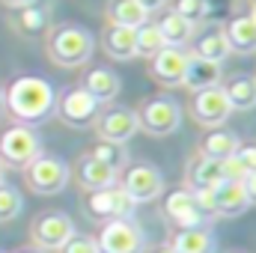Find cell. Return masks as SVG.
Listing matches in <instances>:
<instances>
[{
    "label": "cell",
    "mask_w": 256,
    "mask_h": 253,
    "mask_svg": "<svg viewBox=\"0 0 256 253\" xmlns=\"http://www.w3.org/2000/svg\"><path fill=\"white\" fill-rule=\"evenodd\" d=\"M9 9H24V6H33V0H3Z\"/></svg>",
    "instance_id": "cell-37"
},
{
    "label": "cell",
    "mask_w": 256,
    "mask_h": 253,
    "mask_svg": "<svg viewBox=\"0 0 256 253\" xmlns=\"http://www.w3.org/2000/svg\"><path fill=\"white\" fill-rule=\"evenodd\" d=\"M224 96L232 110H250L256 108V78L254 74H232L224 80Z\"/></svg>",
    "instance_id": "cell-19"
},
{
    "label": "cell",
    "mask_w": 256,
    "mask_h": 253,
    "mask_svg": "<svg viewBox=\"0 0 256 253\" xmlns=\"http://www.w3.org/2000/svg\"><path fill=\"white\" fill-rule=\"evenodd\" d=\"M158 30H161V36H164V45H170V48H182V45H188L194 39V24L185 21L182 15H176L173 9L161 15Z\"/></svg>",
    "instance_id": "cell-26"
},
{
    "label": "cell",
    "mask_w": 256,
    "mask_h": 253,
    "mask_svg": "<svg viewBox=\"0 0 256 253\" xmlns=\"http://www.w3.org/2000/svg\"><path fill=\"white\" fill-rule=\"evenodd\" d=\"M242 185H244V194H248L250 206H256V173H248V176L242 179Z\"/></svg>",
    "instance_id": "cell-35"
},
{
    "label": "cell",
    "mask_w": 256,
    "mask_h": 253,
    "mask_svg": "<svg viewBox=\"0 0 256 253\" xmlns=\"http://www.w3.org/2000/svg\"><path fill=\"white\" fill-rule=\"evenodd\" d=\"M42 155V140L33 128L15 126L3 131L0 137V164L12 167V170H24L27 164H33Z\"/></svg>",
    "instance_id": "cell-4"
},
{
    "label": "cell",
    "mask_w": 256,
    "mask_h": 253,
    "mask_svg": "<svg viewBox=\"0 0 256 253\" xmlns=\"http://www.w3.org/2000/svg\"><path fill=\"white\" fill-rule=\"evenodd\" d=\"M21 208H24V196L12 188V185L0 182V224L15 220L21 214Z\"/></svg>",
    "instance_id": "cell-31"
},
{
    "label": "cell",
    "mask_w": 256,
    "mask_h": 253,
    "mask_svg": "<svg viewBox=\"0 0 256 253\" xmlns=\"http://www.w3.org/2000/svg\"><path fill=\"white\" fill-rule=\"evenodd\" d=\"M96 128L102 134V140H110V143H128L134 134H137V114L128 110V108H108L98 114Z\"/></svg>",
    "instance_id": "cell-13"
},
{
    "label": "cell",
    "mask_w": 256,
    "mask_h": 253,
    "mask_svg": "<svg viewBox=\"0 0 256 253\" xmlns=\"http://www.w3.org/2000/svg\"><path fill=\"white\" fill-rule=\"evenodd\" d=\"M170 248L176 253H214L218 242L208 226H191V230H179Z\"/></svg>",
    "instance_id": "cell-22"
},
{
    "label": "cell",
    "mask_w": 256,
    "mask_h": 253,
    "mask_svg": "<svg viewBox=\"0 0 256 253\" xmlns=\"http://www.w3.org/2000/svg\"><path fill=\"white\" fill-rule=\"evenodd\" d=\"M212 200H214V214L218 218H238L250 206L244 185L238 179H224L218 188H212Z\"/></svg>",
    "instance_id": "cell-14"
},
{
    "label": "cell",
    "mask_w": 256,
    "mask_h": 253,
    "mask_svg": "<svg viewBox=\"0 0 256 253\" xmlns=\"http://www.w3.org/2000/svg\"><path fill=\"white\" fill-rule=\"evenodd\" d=\"M173 12L176 15H182L185 21H202V18H208V12H212V3L208 0H173Z\"/></svg>",
    "instance_id": "cell-32"
},
{
    "label": "cell",
    "mask_w": 256,
    "mask_h": 253,
    "mask_svg": "<svg viewBox=\"0 0 256 253\" xmlns=\"http://www.w3.org/2000/svg\"><path fill=\"white\" fill-rule=\"evenodd\" d=\"M48 57L63 68H78L92 57V36L78 24H63L48 36Z\"/></svg>",
    "instance_id": "cell-2"
},
{
    "label": "cell",
    "mask_w": 256,
    "mask_h": 253,
    "mask_svg": "<svg viewBox=\"0 0 256 253\" xmlns=\"http://www.w3.org/2000/svg\"><path fill=\"white\" fill-rule=\"evenodd\" d=\"M60 253H98V244H96V238H86V236H72L68 242H66Z\"/></svg>",
    "instance_id": "cell-34"
},
{
    "label": "cell",
    "mask_w": 256,
    "mask_h": 253,
    "mask_svg": "<svg viewBox=\"0 0 256 253\" xmlns=\"http://www.w3.org/2000/svg\"><path fill=\"white\" fill-rule=\"evenodd\" d=\"M182 126V108L173 98H152L137 110V128L152 137H167Z\"/></svg>",
    "instance_id": "cell-8"
},
{
    "label": "cell",
    "mask_w": 256,
    "mask_h": 253,
    "mask_svg": "<svg viewBox=\"0 0 256 253\" xmlns=\"http://www.w3.org/2000/svg\"><path fill=\"white\" fill-rule=\"evenodd\" d=\"M191 114H194V120H196L200 126L218 128V126L226 122V116L232 114V108H230L224 90H220V86H212V90H200V92H194Z\"/></svg>",
    "instance_id": "cell-11"
},
{
    "label": "cell",
    "mask_w": 256,
    "mask_h": 253,
    "mask_svg": "<svg viewBox=\"0 0 256 253\" xmlns=\"http://www.w3.org/2000/svg\"><path fill=\"white\" fill-rule=\"evenodd\" d=\"M152 253H176V250H173V248L167 244V248H155V250H152Z\"/></svg>",
    "instance_id": "cell-39"
},
{
    "label": "cell",
    "mask_w": 256,
    "mask_h": 253,
    "mask_svg": "<svg viewBox=\"0 0 256 253\" xmlns=\"http://www.w3.org/2000/svg\"><path fill=\"white\" fill-rule=\"evenodd\" d=\"M182 86H188L191 92L220 86V63L191 57V60H188V68H185V78H182Z\"/></svg>",
    "instance_id": "cell-20"
},
{
    "label": "cell",
    "mask_w": 256,
    "mask_h": 253,
    "mask_svg": "<svg viewBox=\"0 0 256 253\" xmlns=\"http://www.w3.org/2000/svg\"><path fill=\"white\" fill-rule=\"evenodd\" d=\"M24 179H27V185L36 194L51 196V194L66 188V182H68V164H66L63 158H57V155H39L33 164L24 167Z\"/></svg>",
    "instance_id": "cell-7"
},
{
    "label": "cell",
    "mask_w": 256,
    "mask_h": 253,
    "mask_svg": "<svg viewBox=\"0 0 256 253\" xmlns=\"http://www.w3.org/2000/svg\"><path fill=\"white\" fill-rule=\"evenodd\" d=\"M250 15H254V21H256V6H254V12H250Z\"/></svg>",
    "instance_id": "cell-42"
},
{
    "label": "cell",
    "mask_w": 256,
    "mask_h": 253,
    "mask_svg": "<svg viewBox=\"0 0 256 253\" xmlns=\"http://www.w3.org/2000/svg\"><path fill=\"white\" fill-rule=\"evenodd\" d=\"M102 110H104L102 102H96L86 90L74 86V90H66L63 96L57 98V110L54 114L68 128H90V126H96V120H98Z\"/></svg>",
    "instance_id": "cell-6"
},
{
    "label": "cell",
    "mask_w": 256,
    "mask_h": 253,
    "mask_svg": "<svg viewBox=\"0 0 256 253\" xmlns=\"http://www.w3.org/2000/svg\"><path fill=\"white\" fill-rule=\"evenodd\" d=\"M3 114H6V92L0 90V116H3Z\"/></svg>",
    "instance_id": "cell-38"
},
{
    "label": "cell",
    "mask_w": 256,
    "mask_h": 253,
    "mask_svg": "<svg viewBox=\"0 0 256 253\" xmlns=\"http://www.w3.org/2000/svg\"><path fill=\"white\" fill-rule=\"evenodd\" d=\"M238 146H242V143H238V134H236V131L218 126V128H208V131L202 134V140H200V155H202V158H214V161H226V158L236 155Z\"/></svg>",
    "instance_id": "cell-16"
},
{
    "label": "cell",
    "mask_w": 256,
    "mask_h": 253,
    "mask_svg": "<svg viewBox=\"0 0 256 253\" xmlns=\"http://www.w3.org/2000/svg\"><path fill=\"white\" fill-rule=\"evenodd\" d=\"M254 3H256V0H254Z\"/></svg>",
    "instance_id": "cell-44"
},
{
    "label": "cell",
    "mask_w": 256,
    "mask_h": 253,
    "mask_svg": "<svg viewBox=\"0 0 256 253\" xmlns=\"http://www.w3.org/2000/svg\"><path fill=\"white\" fill-rule=\"evenodd\" d=\"M0 182H3V164H0Z\"/></svg>",
    "instance_id": "cell-41"
},
{
    "label": "cell",
    "mask_w": 256,
    "mask_h": 253,
    "mask_svg": "<svg viewBox=\"0 0 256 253\" xmlns=\"http://www.w3.org/2000/svg\"><path fill=\"white\" fill-rule=\"evenodd\" d=\"M224 33H226V42H230L232 51H238V54L256 51V21H254V15H236V18L224 27Z\"/></svg>",
    "instance_id": "cell-23"
},
{
    "label": "cell",
    "mask_w": 256,
    "mask_h": 253,
    "mask_svg": "<svg viewBox=\"0 0 256 253\" xmlns=\"http://www.w3.org/2000/svg\"><path fill=\"white\" fill-rule=\"evenodd\" d=\"M164 214L173 226L179 230H191V226H206L208 218L202 214V208L196 206V196H194L191 188L173 190L167 200H164Z\"/></svg>",
    "instance_id": "cell-12"
},
{
    "label": "cell",
    "mask_w": 256,
    "mask_h": 253,
    "mask_svg": "<svg viewBox=\"0 0 256 253\" xmlns=\"http://www.w3.org/2000/svg\"><path fill=\"white\" fill-rule=\"evenodd\" d=\"M188 54L182 48H161L155 57H152V74L158 78V84L164 86H179L182 78H185V68H188Z\"/></svg>",
    "instance_id": "cell-15"
},
{
    "label": "cell",
    "mask_w": 256,
    "mask_h": 253,
    "mask_svg": "<svg viewBox=\"0 0 256 253\" xmlns=\"http://www.w3.org/2000/svg\"><path fill=\"white\" fill-rule=\"evenodd\" d=\"M104 51L114 60H131L137 57V36L131 27H110L104 33Z\"/></svg>",
    "instance_id": "cell-27"
},
{
    "label": "cell",
    "mask_w": 256,
    "mask_h": 253,
    "mask_svg": "<svg viewBox=\"0 0 256 253\" xmlns=\"http://www.w3.org/2000/svg\"><path fill=\"white\" fill-rule=\"evenodd\" d=\"M224 179H226L224 161L200 155V158H194L188 164V185H191V190H212V188H218Z\"/></svg>",
    "instance_id": "cell-17"
},
{
    "label": "cell",
    "mask_w": 256,
    "mask_h": 253,
    "mask_svg": "<svg viewBox=\"0 0 256 253\" xmlns=\"http://www.w3.org/2000/svg\"><path fill=\"white\" fill-rule=\"evenodd\" d=\"M230 54H232V48H230V42H226L224 27H208V30H202L200 39H196V45H194V57H200V60L224 63Z\"/></svg>",
    "instance_id": "cell-21"
},
{
    "label": "cell",
    "mask_w": 256,
    "mask_h": 253,
    "mask_svg": "<svg viewBox=\"0 0 256 253\" xmlns=\"http://www.w3.org/2000/svg\"><path fill=\"white\" fill-rule=\"evenodd\" d=\"M0 253H3V250H0Z\"/></svg>",
    "instance_id": "cell-43"
},
{
    "label": "cell",
    "mask_w": 256,
    "mask_h": 253,
    "mask_svg": "<svg viewBox=\"0 0 256 253\" xmlns=\"http://www.w3.org/2000/svg\"><path fill=\"white\" fill-rule=\"evenodd\" d=\"M137 3H140V6H143L146 12H155V9H161V6H164L167 0H137Z\"/></svg>",
    "instance_id": "cell-36"
},
{
    "label": "cell",
    "mask_w": 256,
    "mask_h": 253,
    "mask_svg": "<svg viewBox=\"0 0 256 253\" xmlns=\"http://www.w3.org/2000/svg\"><path fill=\"white\" fill-rule=\"evenodd\" d=\"M6 110L21 126H39L57 110V90L45 78H18L6 92Z\"/></svg>",
    "instance_id": "cell-1"
},
{
    "label": "cell",
    "mask_w": 256,
    "mask_h": 253,
    "mask_svg": "<svg viewBox=\"0 0 256 253\" xmlns=\"http://www.w3.org/2000/svg\"><path fill=\"white\" fill-rule=\"evenodd\" d=\"M134 208H137V202L122 188H116V185L98 188V190H86V196H84V214L90 220H96V224L134 218Z\"/></svg>",
    "instance_id": "cell-3"
},
{
    "label": "cell",
    "mask_w": 256,
    "mask_h": 253,
    "mask_svg": "<svg viewBox=\"0 0 256 253\" xmlns=\"http://www.w3.org/2000/svg\"><path fill=\"white\" fill-rule=\"evenodd\" d=\"M30 232H33V242L39 244V250H60L74 236V220L63 212H45L33 220Z\"/></svg>",
    "instance_id": "cell-9"
},
{
    "label": "cell",
    "mask_w": 256,
    "mask_h": 253,
    "mask_svg": "<svg viewBox=\"0 0 256 253\" xmlns=\"http://www.w3.org/2000/svg\"><path fill=\"white\" fill-rule=\"evenodd\" d=\"M80 90H86L96 102L108 104V102H114V98L120 96V74L110 72V68H92V72L84 78V86H80Z\"/></svg>",
    "instance_id": "cell-24"
},
{
    "label": "cell",
    "mask_w": 256,
    "mask_h": 253,
    "mask_svg": "<svg viewBox=\"0 0 256 253\" xmlns=\"http://www.w3.org/2000/svg\"><path fill=\"white\" fill-rule=\"evenodd\" d=\"M21 253H42V250H39V248H36V250H33V248H27V250H21Z\"/></svg>",
    "instance_id": "cell-40"
},
{
    "label": "cell",
    "mask_w": 256,
    "mask_h": 253,
    "mask_svg": "<svg viewBox=\"0 0 256 253\" xmlns=\"http://www.w3.org/2000/svg\"><path fill=\"white\" fill-rule=\"evenodd\" d=\"M78 179H80V185H84L86 190H98V188L116 185L120 173H116L114 167H108L104 161L86 155V158H80V164H78Z\"/></svg>",
    "instance_id": "cell-18"
},
{
    "label": "cell",
    "mask_w": 256,
    "mask_h": 253,
    "mask_svg": "<svg viewBox=\"0 0 256 253\" xmlns=\"http://www.w3.org/2000/svg\"><path fill=\"white\" fill-rule=\"evenodd\" d=\"M92 158H98V161H104L108 167H114L116 173L122 170L128 164V152H126V143H110V140H102L92 152H90Z\"/></svg>",
    "instance_id": "cell-30"
},
{
    "label": "cell",
    "mask_w": 256,
    "mask_h": 253,
    "mask_svg": "<svg viewBox=\"0 0 256 253\" xmlns=\"http://www.w3.org/2000/svg\"><path fill=\"white\" fill-rule=\"evenodd\" d=\"M98 253H143L146 250V232L134 218L108 220L96 238Z\"/></svg>",
    "instance_id": "cell-5"
},
{
    "label": "cell",
    "mask_w": 256,
    "mask_h": 253,
    "mask_svg": "<svg viewBox=\"0 0 256 253\" xmlns=\"http://www.w3.org/2000/svg\"><path fill=\"white\" fill-rule=\"evenodd\" d=\"M232 161H236V167L242 170V176L256 173V146H238L236 155H232Z\"/></svg>",
    "instance_id": "cell-33"
},
{
    "label": "cell",
    "mask_w": 256,
    "mask_h": 253,
    "mask_svg": "<svg viewBox=\"0 0 256 253\" xmlns=\"http://www.w3.org/2000/svg\"><path fill=\"white\" fill-rule=\"evenodd\" d=\"M48 21H51V15H48V9H42V6L15 9V30H18L21 36H39V33H45V30H48Z\"/></svg>",
    "instance_id": "cell-28"
},
{
    "label": "cell",
    "mask_w": 256,
    "mask_h": 253,
    "mask_svg": "<svg viewBox=\"0 0 256 253\" xmlns=\"http://www.w3.org/2000/svg\"><path fill=\"white\" fill-rule=\"evenodd\" d=\"M120 188L126 190L134 202H149V200L161 196V190H164V176H161V170L152 167V164H134V167L126 170Z\"/></svg>",
    "instance_id": "cell-10"
},
{
    "label": "cell",
    "mask_w": 256,
    "mask_h": 253,
    "mask_svg": "<svg viewBox=\"0 0 256 253\" xmlns=\"http://www.w3.org/2000/svg\"><path fill=\"white\" fill-rule=\"evenodd\" d=\"M108 21H110V27H131V30H137V27H143L149 21V12L137 0H114L108 6Z\"/></svg>",
    "instance_id": "cell-25"
},
{
    "label": "cell",
    "mask_w": 256,
    "mask_h": 253,
    "mask_svg": "<svg viewBox=\"0 0 256 253\" xmlns=\"http://www.w3.org/2000/svg\"><path fill=\"white\" fill-rule=\"evenodd\" d=\"M134 36H137V57H155L161 48H167L164 45V36H161V30H158V24H143V27H137L134 30Z\"/></svg>",
    "instance_id": "cell-29"
}]
</instances>
